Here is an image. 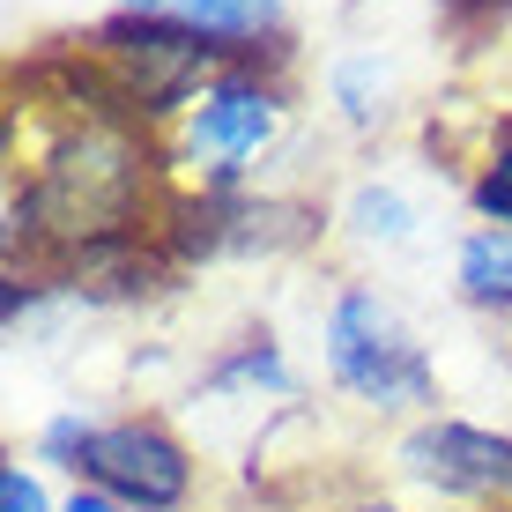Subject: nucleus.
<instances>
[{
  "mask_svg": "<svg viewBox=\"0 0 512 512\" xmlns=\"http://www.w3.org/2000/svg\"><path fill=\"white\" fill-rule=\"evenodd\" d=\"M401 468L423 475L431 490L490 498V490H512V438L475 431V423H423L401 438Z\"/></svg>",
  "mask_w": 512,
  "mask_h": 512,
  "instance_id": "obj_6",
  "label": "nucleus"
},
{
  "mask_svg": "<svg viewBox=\"0 0 512 512\" xmlns=\"http://www.w3.org/2000/svg\"><path fill=\"white\" fill-rule=\"evenodd\" d=\"M409 201H401V193L394 186H357V193H349V231H357V238H379V245H401V238H409Z\"/></svg>",
  "mask_w": 512,
  "mask_h": 512,
  "instance_id": "obj_9",
  "label": "nucleus"
},
{
  "mask_svg": "<svg viewBox=\"0 0 512 512\" xmlns=\"http://www.w3.org/2000/svg\"><path fill=\"white\" fill-rule=\"evenodd\" d=\"M171 8L201 38H268L282 23V0H171Z\"/></svg>",
  "mask_w": 512,
  "mask_h": 512,
  "instance_id": "obj_8",
  "label": "nucleus"
},
{
  "mask_svg": "<svg viewBox=\"0 0 512 512\" xmlns=\"http://www.w3.org/2000/svg\"><path fill=\"white\" fill-rule=\"evenodd\" d=\"M75 468H82L90 490L134 505V512H171V505H186V490H193L186 446L171 431H156V423H97Z\"/></svg>",
  "mask_w": 512,
  "mask_h": 512,
  "instance_id": "obj_4",
  "label": "nucleus"
},
{
  "mask_svg": "<svg viewBox=\"0 0 512 512\" xmlns=\"http://www.w3.org/2000/svg\"><path fill=\"white\" fill-rule=\"evenodd\" d=\"M446 8H453V15H505L512 0H446Z\"/></svg>",
  "mask_w": 512,
  "mask_h": 512,
  "instance_id": "obj_15",
  "label": "nucleus"
},
{
  "mask_svg": "<svg viewBox=\"0 0 512 512\" xmlns=\"http://www.w3.org/2000/svg\"><path fill=\"white\" fill-rule=\"evenodd\" d=\"M90 431H97V423H82V416L45 423V461H67V468H75V461H82V446H90Z\"/></svg>",
  "mask_w": 512,
  "mask_h": 512,
  "instance_id": "obj_13",
  "label": "nucleus"
},
{
  "mask_svg": "<svg viewBox=\"0 0 512 512\" xmlns=\"http://www.w3.org/2000/svg\"><path fill=\"white\" fill-rule=\"evenodd\" d=\"M141 201H149V149L134 141V127L127 119H82L45 156L38 186L15 201V223L75 245V253H97L141 223Z\"/></svg>",
  "mask_w": 512,
  "mask_h": 512,
  "instance_id": "obj_1",
  "label": "nucleus"
},
{
  "mask_svg": "<svg viewBox=\"0 0 512 512\" xmlns=\"http://www.w3.org/2000/svg\"><path fill=\"white\" fill-rule=\"evenodd\" d=\"M386 97V67L379 52H349V60H334V104H342L349 119H372Z\"/></svg>",
  "mask_w": 512,
  "mask_h": 512,
  "instance_id": "obj_10",
  "label": "nucleus"
},
{
  "mask_svg": "<svg viewBox=\"0 0 512 512\" xmlns=\"http://www.w3.org/2000/svg\"><path fill=\"white\" fill-rule=\"evenodd\" d=\"M149 8H156V0H127V15H149Z\"/></svg>",
  "mask_w": 512,
  "mask_h": 512,
  "instance_id": "obj_17",
  "label": "nucleus"
},
{
  "mask_svg": "<svg viewBox=\"0 0 512 512\" xmlns=\"http://www.w3.org/2000/svg\"><path fill=\"white\" fill-rule=\"evenodd\" d=\"M461 297L483 312H512V231H475L461 245Z\"/></svg>",
  "mask_w": 512,
  "mask_h": 512,
  "instance_id": "obj_7",
  "label": "nucleus"
},
{
  "mask_svg": "<svg viewBox=\"0 0 512 512\" xmlns=\"http://www.w3.org/2000/svg\"><path fill=\"white\" fill-rule=\"evenodd\" d=\"M327 372L364 401V409H423L438 401V372L423 342L401 327V312L372 290H342L327 312Z\"/></svg>",
  "mask_w": 512,
  "mask_h": 512,
  "instance_id": "obj_2",
  "label": "nucleus"
},
{
  "mask_svg": "<svg viewBox=\"0 0 512 512\" xmlns=\"http://www.w3.org/2000/svg\"><path fill=\"white\" fill-rule=\"evenodd\" d=\"M349 512H401V505H379V498H364V505H349Z\"/></svg>",
  "mask_w": 512,
  "mask_h": 512,
  "instance_id": "obj_16",
  "label": "nucleus"
},
{
  "mask_svg": "<svg viewBox=\"0 0 512 512\" xmlns=\"http://www.w3.org/2000/svg\"><path fill=\"white\" fill-rule=\"evenodd\" d=\"M60 512H134V505H119V498H104V490H75Z\"/></svg>",
  "mask_w": 512,
  "mask_h": 512,
  "instance_id": "obj_14",
  "label": "nucleus"
},
{
  "mask_svg": "<svg viewBox=\"0 0 512 512\" xmlns=\"http://www.w3.org/2000/svg\"><path fill=\"white\" fill-rule=\"evenodd\" d=\"M275 119H282V104H275L268 82H253V75H216L201 97H193L186 156H193V164H208V186L223 193V186L238 179L245 156L275 134Z\"/></svg>",
  "mask_w": 512,
  "mask_h": 512,
  "instance_id": "obj_5",
  "label": "nucleus"
},
{
  "mask_svg": "<svg viewBox=\"0 0 512 512\" xmlns=\"http://www.w3.org/2000/svg\"><path fill=\"white\" fill-rule=\"evenodd\" d=\"M475 208H483L498 231H512V141L490 149V164L475 171Z\"/></svg>",
  "mask_w": 512,
  "mask_h": 512,
  "instance_id": "obj_11",
  "label": "nucleus"
},
{
  "mask_svg": "<svg viewBox=\"0 0 512 512\" xmlns=\"http://www.w3.org/2000/svg\"><path fill=\"white\" fill-rule=\"evenodd\" d=\"M97 45H104V67L119 82V104H134L149 119H164V112L201 97V75L223 52L193 23H171V15H119V23H104Z\"/></svg>",
  "mask_w": 512,
  "mask_h": 512,
  "instance_id": "obj_3",
  "label": "nucleus"
},
{
  "mask_svg": "<svg viewBox=\"0 0 512 512\" xmlns=\"http://www.w3.org/2000/svg\"><path fill=\"white\" fill-rule=\"evenodd\" d=\"M0 512H52V505H45V490H38V475H30L23 461L0 468Z\"/></svg>",
  "mask_w": 512,
  "mask_h": 512,
  "instance_id": "obj_12",
  "label": "nucleus"
}]
</instances>
